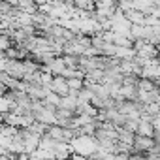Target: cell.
I'll return each mask as SVG.
<instances>
[{
    "instance_id": "cell-1",
    "label": "cell",
    "mask_w": 160,
    "mask_h": 160,
    "mask_svg": "<svg viewBox=\"0 0 160 160\" xmlns=\"http://www.w3.org/2000/svg\"><path fill=\"white\" fill-rule=\"evenodd\" d=\"M70 145L75 154H81V156H91L98 149L94 136H75V138H72Z\"/></svg>"
},
{
    "instance_id": "cell-2",
    "label": "cell",
    "mask_w": 160,
    "mask_h": 160,
    "mask_svg": "<svg viewBox=\"0 0 160 160\" xmlns=\"http://www.w3.org/2000/svg\"><path fill=\"white\" fill-rule=\"evenodd\" d=\"M49 91H53V92L58 94V96H66V94H70V89H68L66 79L60 77V75H53V81H51V85H49Z\"/></svg>"
},
{
    "instance_id": "cell-3",
    "label": "cell",
    "mask_w": 160,
    "mask_h": 160,
    "mask_svg": "<svg viewBox=\"0 0 160 160\" xmlns=\"http://www.w3.org/2000/svg\"><path fill=\"white\" fill-rule=\"evenodd\" d=\"M154 132H156V130L152 128L151 121H147V119H138V128H136V134H138V136L152 138V134H154Z\"/></svg>"
},
{
    "instance_id": "cell-4",
    "label": "cell",
    "mask_w": 160,
    "mask_h": 160,
    "mask_svg": "<svg viewBox=\"0 0 160 160\" xmlns=\"http://www.w3.org/2000/svg\"><path fill=\"white\" fill-rule=\"evenodd\" d=\"M66 83H68L70 91H79V89L85 87V79H81V77H68Z\"/></svg>"
},
{
    "instance_id": "cell-5",
    "label": "cell",
    "mask_w": 160,
    "mask_h": 160,
    "mask_svg": "<svg viewBox=\"0 0 160 160\" xmlns=\"http://www.w3.org/2000/svg\"><path fill=\"white\" fill-rule=\"evenodd\" d=\"M13 160H32V154H28V152H19V154H15Z\"/></svg>"
},
{
    "instance_id": "cell-6",
    "label": "cell",
    "mask_w": 160,
    "mask_h": 160,
    "mask_svg": "<svg viewBox=\"0 0 160 160\" xmlns=\"http://www.w3.org/2000/svg\"><path fill=\"white\" fill-rule=\"evenodd\" d=\"M32 160H42V158H34V156H32Z\"/></svg>"
}]
</instances>
